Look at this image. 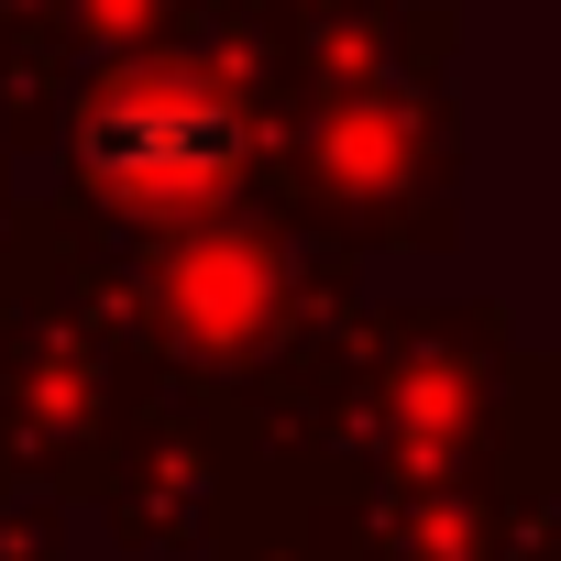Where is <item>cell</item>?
<instances>
[{
  "label": "cell",
  "mask_w": 561,
  "mask_h": 561,
  "mask_svg": "<svg viewBox=\"0 0 561 561\" xmlns=\"http://www.w3.org/2000/svg\"><path fill=\"white\" fill-rule=\"evenodd\" d=\"M78 176L122 209H198L242 176V111L176 67L100 78L78 111Z\"/></svg>",
  "instance_id": "6da1fadb"
},
{
  "label": "cell",
  "mask_w": 561,
  "mask_h": 561,
  "mask_svg": "<svg viewBox=\"0 0 561 561\" xmlns=\"http://www.w3.org/2000/svg\"><path fill=\"white\" fill-rule=\"evenodd\" d=\"M275 298V264L242 242V231H187L165 253V320L198 331V342H242Z\"/></svg>",
  "instance_id": "7a4b0ae2"
}]
</instances>
